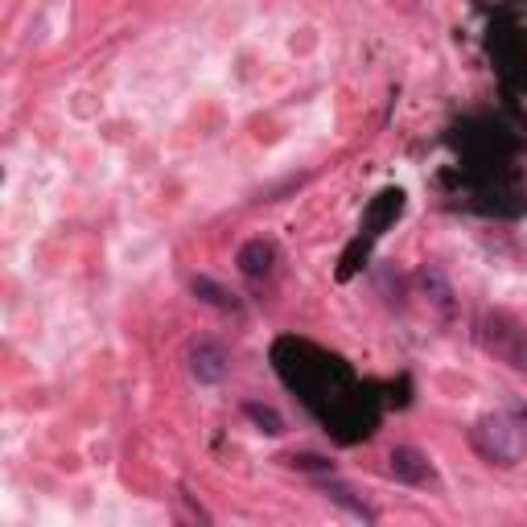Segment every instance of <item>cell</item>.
Here are the masks:
<instances>
[{
	"label": "cell",
	"mask_w": 527,
	"mask_h": 527,
	"mask_svg": "<svg viewBox=\"0 0 527 527\" xmlns=\"http://www.w3.org/2000/svg\"><path fill=\"white\" fill-rule=\"evenodd\" d=\"M322 495L330 499V503H338V507H346L350 515H355V519H363V523H371L375 519V511L367 507V503H359V499H350V490L342 486V482H334V474L322 482Z\"/></svg>",
	"instance_id": "52a82bcc"
},
{
	"label": "cell",
	"mask_w": 527,
	"mask_h": 527,
	"mask_svg": "<svg viewBox=\"0 0 527 527\" xmlns=\"http://www.w3.org/2000/svg\"><path fill=\"white\" fill-rule=\"evenodd\" d=\"M470 441L490 466H515L527 453V420L515 412H490L474 425Z\"/></svg>",
	"instance_id": "6da1fadb"
},
{
	"label": "cell",
	"mask_w": 527,
	"mask_h": 527,
	"mask_svg": "<svg viewBox=\"0 0 527 527\" xmlns=\"http://www.w3.org/2000/svg\"><path fill=\"white\" fill-rule=\"evenodd\" d=\"M243 416H248L252 425H256L260 433H268V437H280V433H285V420H280V412H276V408H268V404L248 400V404H243Z\"/></svg>",
	"instance_id": "ba28073f"
},
{
	"label": "cell",
	"mask_w": 527,
	"mask_h": 527,
	"mask_svg": "<svg viewBox=\"0 0 527 527\" xmlns=\"http://www.w3.org/2000/svg\"><path fill=\"white\" fill-rule=\"evenodd\" d=\"M293 470H309V474H334V466L326 458H313V453H293V458H285Z\"/></svg>",
	"instance_id": "9c48e42d"
},
{
	"label": "cell",
	"mask_w": 527,
	"mask_h": 527,
	"mask_svg": "<svg viewBox=\"0 0 527 527\" xmlns=\"http://www.w3.org/2000/svg\"><path fill=\"white\" fill-rule=\"evenodd\" d=\"M190 289H194V297H198L202 305H210V309L239 313V301H235V293H227L223 285H215V280H210V276H194V280H190Z\"/></svg>",
	"instance_id": "8992f818"
},
{
	"label": "cell",
	"mask_w": 527,
	"mask_h": 527,
	"mask_svg": "<svg viewBox=\"0 0 527 527\" xmlns=\"http://www.w3.org/2000/svg\"><path fill=\"white\" fill-rule=\"evenodd\" d=\"M231 371V359H227V350L219 342H198L190 350V375L198 383H223Z\"/></svg>",
	"instance_id": "277c9868"
},
{
	"label": "cell",
	"mask_w": 527,
	"mask_h": 527,
	"mask_svg": "<svg viewBox=\"0 0 527 527\" xmlns=\"http://www.w3.org/2000/svg\"><path fill=\"white\" fill-rule=\"evenodd\" d=\"M478 338L490 355H499L507 367L527 375V326L519 318H511V313H490V318H482Z\"/></svg>",
	"instance_id": "7a4b0ae2"
},
{
	"label": "cell",
	"mask_w": 527,
	"mask_h": 527,
	"mask_svg": "<svg viewBox=\"0 0 527 527\" xmlns=\"http://www.w3.org/2000/svg\"><path fill=\"white\" fill-rule=\"evenodd\" d=\"M388 470H392V478L404 482V486H429V482H433V462H429V453H420L416 445H396L392 458H388Z\"/></svg>",
	"instance_id": "3957f363"
},
{
	"label": "cell",
	"mask_w": 527,
	"mask_h": 527,
	"mask_svg": "<svg viewBox=\"0 0 527 527\" xmlns=\"http://www.w3.org/2000/svg\"><path fill=\"white\" fill-rule=\"evenodd\" d=\"M235 264H239V272H243V276L264 280V276L272 272V264H276V248H272L268 239H252V243H243V248H239Z\"/></svg>",
	"instance_id": "5b68a950"
}]
</instances>
